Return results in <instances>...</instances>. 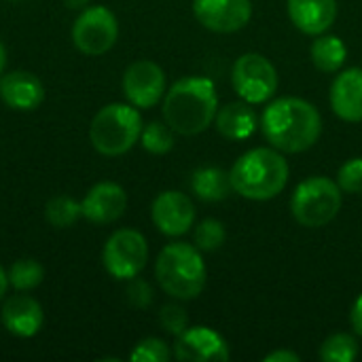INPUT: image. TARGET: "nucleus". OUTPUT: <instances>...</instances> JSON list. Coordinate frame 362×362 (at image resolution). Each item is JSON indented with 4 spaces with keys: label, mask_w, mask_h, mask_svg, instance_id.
Returning <instances> with one entry per match:
<instances>
[{
    "label": "nucleus",
    "mask_w": 362,
    "mask_h": 362,
    "mask_svg": "<svg viewBox=\"0 0 362 362\" xmlns=\"http://www.w3.org/2000/svg\"><path fill=\"white\" fill-rule=\"evenodd\" d=\"M261 132L280 153H303L318 142L322 117L308 100L280 98L263 110Z\"/></svg>",
    "instance_id": "nucleus-1"
},
{
    "label": "nucleus",
    "mask_w": 362,
    "mask_h": 362,
    "mask_svg": "<svg viewBox=\"0 0 362 362\" xmlns=\"http://www.w3.org/2000/svg\"><path fill=\"white\" fill-rule=\"evenodd\" d=\"M218 110L216 87L206 76L176 81L163 98V119L180 136H197L210 127Z\"/></svg>",
    "instance_id": "nucleus-2"
},
{
    "label": "nucleus",
    "mask_w": 362,
    "mask_h": 362,
    "mask_svg": "<svg viewBox=\"0 0 362 362\" xmlns=\"http://www.w3.org/2000/svg\"><path fill=\"white\" fill-rule=\"evenodd\" d=\"M288 161L278 148H252L229 172L233 193L252 202H267L280 195L288 182Z\"/></svg>",
    "instance_id": "nucleus-3"
},
{
    "label": "nucleus",
    "mask_w": 362,
    "mask_h": 362,
    "mask_svg": "<svg viewBox=\"0 0 362 362\" xmlns=\"http://www.w3.org/2000/svg\"><path fill=\"white\" fill-rule=\"evenodd\" d=\"M155 276L159 286L178 301H191L206 288L208 272L199 255V248L187 242L168 244L155 263Z\"/></svg>",
    "instance_id": "nucleus-4"
},
{
    "label": "nucleus",
    "mask_w": 362,
    "mask_h": 362,
    "mask_svg": "<svg viewBox=\"0 0 362 362\" xmlns=\"http://www.w3.org/2000/svg\"><path fill=\"white\" fill-rule=\"evenodd\" d=\"M142 134V119L132 104H108L100 108L89 125L91 146L104 157H119L134 148Z\"/></svg>",
    "instance_id": "nucleus-5"
},
{
    "label": "nucleus",
    "mask_w": 362,
    "mask_h": 362,
    "mask_svg": "<svg viewBox=\"0 0 362 362\" xmlns=\"http://www.w3.org/2000/svg\"><path fill=\"white\" fill-rule=\"evenodd\" d=\"M344 191L327 176H312L297 185L291 197V212L303 227L316 229L329 225L341 210Z\"/></svg>",
    "instance_id": "nucleus-6"
},
{
    "label": "nucleus",
    "mask_w": 362,
    "mask_h": 362,
    "mask_svg": "<svg viewBox=\"0 0 362 362\" xmlns=\"http://www.w3.org/2000/svg\"><path fill=\"white\" fill-rule=\"evenodd\" d=\"M148 261V244L146 238L136 229H119L115 231L102 250L104 269L115 280H132L140 276Z\"/></svg>",
    "instance_id": "nucleus-7"
},
{
    "label": "nucleus",
    "mask_w": 362,
    "mask_h": 362,
    "mask_svg": "<svg viewBox=\"0 0 362 362\" xmlns=\"http://www.w3.org/2000/svg\"><path fill=\"white\" fill-rule=\"evenodd\" d=\"M235 93L248 104L267 102L278 89V70L261 53H244L231 70Z\"/></svg>",
    "instance_id": "nucleus-8"
},
{
    "label": "nucleus",
    "mask_w": 362,
    "mask_h": 362,
    "mask_svg": "<svg viewBox=\"0 0 362 362\" xmlns=\"http://www.w3.org/2000/svg\"><path fill=\"white\" fill-rule=\"evenodd\" d=\"M117 38H119V21L115 13L102 4L83 8V13L76 17L72 25L74 47L91 57L110 51Z\"/></svg>",
    "instance_id": "nucleus-9"
},
{
    "label": "nucleus",
    "mask_w": 362,
    "mask_h": 362,
    "mask_svg": "<svg viewBox=\"0 0 362 362\" xmlns=\"http://www.w3.org/2000/svg\"><path fill=\"white\" fill-rule=\"evenodd\" d=\"M123 93L136 108H153L165 95V74L148 59H140L127 66L123 74Z\"/></svg>",
    "instance_id": "nucleus-10"
},
{
    "label": "nucleus",
    "mask_w": 362,
    "mask_h": 362,
    "mask_svg": "<svg viewBox=\"0 0 362 362\" xmlns=\"http://www.w3.org/2000/svg\"><path fill=\"white\" fill-rule=\"evenodd\" d=\"M197 21L218 34L242 30L252 17L250 0H193Z\"/></svg>",
    "instance_id": "nucleus-11"
},
{
    "label": "nucleus",
    "mask_w": 362,
    "mask_h": 362,
    "mask_svg": "<svg viewBox=\"0 0 362 362\" xmlns=\"http://www.w3.org/2000/svg\"><path fill=\"white\" fill-rule=\"evenodd\" d=\"M151 218L163 235L178 238L193 227L195 206L189 195L180 191H163L155 197L151 206Z\"/></svg>",
    "instance_id": "nucleus-12"
},
{
    "label": "nucleus",
    "mask_w": 362,
    "mask_h": 362,
    "mask_svg": "<svg viewBox=\"0 0 362 362\" xmlns=\"http://www.w3.org/2000/svg\"><path fill=\"white\" fill-rule=\"evenodd\" d=\"M174 356L182 362H223L229 361L231 354L221 333L208 327H191L176 337Z\"/></svg>",
    "instance_id": "nucleus-13"
},
{
    "label": "nucleus",
    "mask_w": 362,
    "mask_h": 362,
    "mask_svg": "<svg viewBox=\"0 0 362 362\" xmlns=\"http://www.w3.org/2000/svg\"><path fill=\"white\" fill-rule=\"evenodd\" d=\"M127 193L117 182H98L93 185L85 199L81 202L83 216L95 225H110L125 214Z\"/></svg>",
    "instance_id": "nucleus-14"
},
{
    "label": "nucleus",
    "mask_w": 362,
    "mask_h": 362,
    "mask_svg": "<svg viewBox=\"0 0 362 362\" xmlns=\"http://www.w3.org/2000/svg\"><path fill=\"white\" fill-rule=\"evenodd\" d=\"M0 320L2 327L21 339H30L38 335V331L45 325V312L40 303L28 295H13L4 301L0 310Z\"/></svg>",
    "instance_id": "nucleus-15"
},
{
    "label": "nucleus",
    "mask_w": 362,
    "mask_h": 362,
    "mask_svg": "<svg viewBox=\"0 0 362 362\" xmlns=\"http://www.w3.org/2000/svg\"><path fill=\"white\" fill-rule=\"evenodd\" d=\"M0 98L8 108L28 112L42 104L45 87L36 74L25 70H13L0 76Z\"/></svg>",
    "instance_id": "nucleus-16"
},
{
    "label": "nucleus",
    "mask_w": 362,
    "mask_h": 362,
    "mask_svg": "<svg viewBox=\"0 0 362 362\" xmlns=\"http://www.w3.org/2000/svg\"><path fill=\"white\" fill-rule=\"evenodd\" d=\"M331 108L348 123L362 121V68H348L337 74L331 85Z\"/></svg>",
    "instance_id": "nucleus-17"
},
{
    "label": "nucleus",
    "mask_w": 362,
    "mask_h": 362,
    "mask_svg": "<svg viewBox=\"0 0 362 362\" xmlns=\"http://www.w3.org/2000/svg\"><path fill=\"white\" fill-rule=\"evenodd\" d=\"M288 17L303 34H325L337 17V0H286Z\"/></svg>",
    "instance_id": "nucleus-18"
},
{
    "label": "nucleus",
    "mask_w": 362,
    "mask_h": 362,
    "mask_svg": "<svg viewBox=\"0 0 362 362\" xmlns=\"http://www.w3.org/2000/svg\"><path fill=\"white\" fill-rule=\"evenodd\" d=\"M214 121H216L218 134L225 136L227 140H246L259 127V115L255 112L252 104H248L244 100L231 102V104L218 108Z\"/></svg>",
    "instance_id": "nucleus-19"
},
{
    "label": "nucleus",
    "mask_w": 362,
    "mask_h": 362,
    "mask_svg": "<svg viewBox=\"0 0 362 362\" xmlns=\"http://www.w3.org/2000/svg\"><path fill=\"white\" fill-rule=\"evenodd\" d=\"M193 193L204 202H223L231 195V176L221 168H202L191 178Z\"/></svg>",
    "instance_id": "nucleus-20"
},
{
    "label": "nucleus",
    "mask_w": 362,
    "mask_h": 362,
    "mask_svg": "<svg viewBox=\"0 0 362 362\" xmlns=\"http://www.w3.org/2000/svg\"><path fill=\"white\" fill-rule=\"evenodd\" d=\"M312 62L320 72H339L348 57V47L339 36L333 34H320L310 49Z\"/></svg>",
    "instance_id": "nucleus-21"
},
{
    "label": "nucleus",
    "mask_w": 362,
    "mask_h": 362,
    "mask_svg": "<svg viewBox=\"0 0 362 362\" xmlns=\"http://www.w3.org/2000/svg\"><path fill=\"white\" fill-rule=\"evenodd\" d=\"M83 216L81 204L74 202L68 195H57L47 202L45 206V218L55 229H68Z\"/></svg>",
    "instance_id": "nucleus-22"
},
{
    "label": "nucleus",
    "mask_w": 362,
    "mask_h": 362,
    "mask_svg": "<svg viewBox=\"0 0 362 362\" xmlns=\"http://www.w3.org/2000/svg\"><path fill=\"white\" fill-rule=\"evenodd\" d=\"M6 276H8V284L15 291L25 293L36 288L45 280V267L34 259H19L8 267Z\"/></svg>",
    "instance_id": "nucleus-23"
},
{
    "label": "nucleus",
    "mask_w": 362,
    "mask_h": 362,
    "mask_svg": "<svg viewBox=\"0 0 362 362\" xmlns=\"http://www.w3.org/2000/svg\"><path fill=\"white\" fill-rule=\"evenodd\" d=\"M358 352V341L348 333L331 335L320 346V358L325 362H352L356 361Z\"/></svg>",
    "instance_id": "nucleus-24"
},
{
    "label": "nucleus",
    "mask_w": 362,
    "mask_h": 362,
    "mask_svg": "<svg viewBox=\"0 0 362 362\" xmlns=\"http://www.w3.org/2000/svg\"><path fill=\"white\" fill-rule=\"evenodd\" d=\"M140 140L144 151L153 155H165L174 148V129L168 123L153 121L146 127H142Z\"/></svg>",
    "instance_id": "nucleus-25"
},
{
    "label": "nucleus",
    "mask_w": 362,
    "mask_h": 362,
    "mask_svg": "<svg viewBox=\"0 0 362 362\" xmlns=\"http://www.w3.org/2000/svg\"><path fill=\"white\" fill-rule=\"evenodd\" d=\"M225 238H227L225 225L216 218H206L195 229V246L204 252L218 250L223 246Z\"/></svg>",
    "instance_id": "nucleus-26"
},
{
    "label": "nucleus",
    "mask_w": 362,
    "mask_h": 362,
    "mask_svg": "<svg viewBox=\"0 0 362 362\" xmlns=\"http://www.w3.org/2000/svg\"><path fill=\"white\" fill-rule=\"evenodd\" d=\"M172 358V350L163 339L146 337L142 339L129 354L132 362H168Z\"/></svg>",
    "instance_id": "nucleus-27"
},
{
    "label": "nucleus",
    "mask_w": 362,
    "mask_h": 362,
    "mask_svg": "<svg viewBox=\"0 0 362 362\" xmlns=\"http://www.w3.org/2000/svg\"><path fill=\"white\" fill-rule=\"evenodd\" d=\"M337 185L344 193H362V157H354L339 168Z\"/></svg>",
    "instance_id": "nucleus-28"
},
{
    "label": "nucleus",
    "mask_w": 362,
    "mask_h": 362,
    "mask_svg": "<svg viewBox=\"0 0 362 362\" xmlns=\"http://www.w3.org/2000/svg\"><path fill=\"white\" fill-rule=\"evenodd\" d=\"M159 325L163 327L165 333L178 337L180 333H185L189 329V316H187V310L172 303V305H163L161 312H159Z\"/></svg>",
    "instance_id": "nucleus-29"
},
{
    "label": "nucleus",
    "mask_w": 362,
    "mask_h": 362,
    "mask_svg": "<svg viewBox=\"0 0 362 362\" xmlns=\"http://www.w3.org/2000/svg\"><path fill=\"white\" fill-rule=\"evenodd\" d=\"M127 301L138 308V310H146L151 303H153V288L148 282L140 280L138 276L129 280V286H127Z\"/></svg>",
    "instance_id": "nucleus-30"
},
{
    "label": "nucleus",
    "mask_w": 362,
    "mask_h": 362,
    "mask_svg": "<svg viewBox=\"0 0 362 362\" xmlns=\"http://www.w3.org/2000/svg\"><path fill=\"white\" fill-rule=\"evenodd\" d=\"M265 362H299L301 361V356L297 354V352H293V350H276V352H272V354H267Z\"/></svg>",
    "instance_id": "nucleus-31"
},
{
    "label": "nucleus",
    "mask_w": 362,
    "mask_h": 362,
    "mask_svg": "<svg viewBox=\"0 0 362 362\" xmlns=\"http://www.w3.org/2000/svg\"><path fill=\"white\" fill-rule=\"evenodd\" d=\"M350 320H352V327H354V331L362 335V295L354 301V305H352V312H350Z\"/></svg>",
    "instance_id": "nucleus-32"
},
{
    "label": "nucleus",
    "mask_w": 362,
    "mask_h": 362,
    "mask_svg": "<svg viewBox=\"0 0 362 362\" xmlns=\"http://www.w3.org/2000/svg\"><path fill=\"white\" fill-rule=\"evenodd\" d=\"M8 286H11V284H8V276H6V272L2 269V265H0V301L4 299Z\"/></svg>",
    "instance_id": "nucleus-33"
},
{
    "label": "nucleus",
    "mask_w": 362,
    "mask_h": 362,
    "mask_svg": "<svg viewBox=\"0 0 362 362\" xmlns=\"http://www.w3.org/2000/svg\"><path fill=\"white\" fill-rule=\"evenodd\" d=\"M4 64H6V51H4V45L0 42V74L4 70Z\"/></svg>",
    "instance_id": "nucleus-34"
},
{
    "label": "nucleus",
    "mask_w": 362,
    "mask_h": 362,
    "mask_svg": "<svg viewBox=\"0 0 362 362\" xmlns=\"http://www.w3.org/2000/svg\"><path fill=\"white\" fill-rule=\"evenodd\" d=\"M72 8H81V6H85L87 4V0H66Z\"/></svg>",
    "instance_id": "nucleus-35"
}]
</instances>
